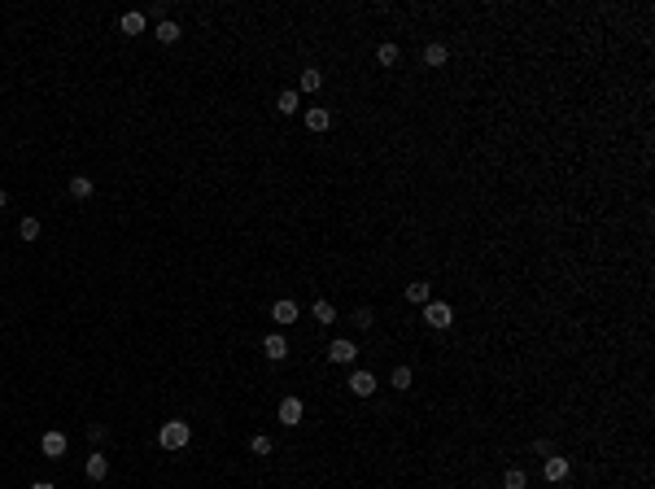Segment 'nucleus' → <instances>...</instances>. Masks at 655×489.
Returning a JSON list of instances; mask_svg holds the SVG:
<instances>
[{"instance_id": "obj_1", "label": "nucleus", "mask_w": 655, "mask_h": 489, "mask_svg": "<svg viewBox=\"0 0 655 489\" xmlns=\"http://www.w3.org/2000/svg\"><path fill=\"white\" fill-rule=\"evenodd\" d=\"M188 441H193V428H188V420H166V424L158 428V446L171 450V455H175V450H184Z\"/></svg>"}, {"instance_id": "obj_2", "label": "nucleus", "mask_w": 655, "mask_h": 489, "mask_svg": "<svg viewBox=\"0 0 655 489\" xmlns=\"http://www.w3.org/2000/svg\"><path fill=\"white\" fill-rule=\"evenodd\" d=\"M424 324L437 328V332H446L450 324H455V306H450V302H428L424 306Z\"/></svg>"}, {"instance_id": "obj_3", "label": "nucleus", "mask_w": 655, "mask_h": 489, "mask_svg": "<svg viewBox=\"0 0 655 489\" xmlns=\"http://www.w3.org/2000/svg\"><path fill=\"white\" fill-rule=\"evenodd\" d=\"M354 359H359V345H354L350 337H337L328 345V363H341V367H350Z\"/></svg>"}, {"instance_id": "obj_4", "label": "nucleus", "mask_w": 655, "mask_h": 489, "mask_svg": "<svg viewBox=\"0 0 655 489\" xmlns=\"http://www.w3.org/2000/svg\"><path fill=\"white\" fill-rule=\"evenodd\" d=\"M542 476H546V481H551V485H564L568 476H573V463H568L564 455H551V459L542 463Z\"/></svg>"}, {"instance_id": "obj_5", "label": "nucleus", "mask_w": 655, "mask_h": 489, "mask_svg": "<svg viewBox=\"0 0 655 489\" xmlns=\"http://www.w3.org/2000/svg\"><path fill=\"white\" fill-rule=\"evenodd\" d=\"M302 415H306V402L302 398H280V424L284 428H297V424H302Z\"/></svg>"}, {"instance_id": "obj_6", "label": "nucleus", "mask_w": 655, "mask_h": 489, "mask_svg": "<svg viewBox=\"0 0 655 489\" xmlns=\"http://www.w3.org/2000/svg\"><path fill=\"white\" fill-rule=\"evenodd\" d=\"M40 455H44V459H62V455H66V433L49 428V433L40 437Z\"/></svg>"}, {"instance_id": "obj_7", "label": "nucleus", "mask_w": 655, "mask_h": 489, "mask_svg": "<svg viewBox=\"0 0 655 489\" xmlns=\"http://www.w3.org/2000/svg\"><path fill=\"white\" fill-rule=\"evenodd\" d=\"M83 472H88V481H105V476H110V455H105V450H92Z\"/></svg>"}, {"instance_id": "obj_8", "label": "nucleus", "mask_w": 655, "mask_h": 489, "mask_svg": "<svg viewBox=\"0 0 655 489\" xmlns=\"http://www.w3.org/2000/svg\"><path fill=\"white\" fill-rule=\"evenodd\" d=\"M376 385H380V380L372 372H350V393H354V398H372Z\"/></svg>"}, {"instance_id": "obj_9", "label": "nucleus", "mask_w": 655, "mask_h": 489, "mask_svg": "<svg viewBox=\"0 0 655 489\" xmlns=\"http://www.w3.org/2000/svg\"><path fill=\"white\" fill-rule=\"evenodd\" d=\"M271 319H276L280 328H289V324H297V302H293V297H280V302L271 306Z\"/></svg>"}, {"instance_id": "obj_10", "label": "nucleus", "mask_w": 655, "mask_h": 489, "mask_svg": "<svg viewBox=\"0 0 655 489\" xmlns=\"http://www.w3.org/2000/svg\"><path fill=\"white\" fill-rule=\"evenodd\" d=\"M262 354H267L271 363H284V359H289V341H284L280 332H271V337L262 341Z\"/></svg>"}, {"instance_id": "obj_11", "label": "nucleus", "mask_w": 655, "mask_h": 489, "mask_svg": "<svg viewBox=\"0 0 655 489\" xmlns=\"http://www.w3.org/2000/svg\"><path fill=\"white\" fill-rule=\"evenodd\" d=\"M407 302L428 306V302H433V284H428V280H411V284H407Z\"/></svg>"}, {"instance_id": "obj_12", "label": "nucleus", "mask_w": 655, "mask_h": 489, "mask_svg": "<svg viewBox=\"0 0 655 489\" xmlns=\"http://www.w3.org/2000/svg\"><path fill=\"white\" fill-rule=\"evenodd\" d=\"M302 118H306V127H311V131H328V127H332V114L324 110V105H311Z\"/></svg>"}, {"instance_id": "obj_13", "label": "nucleus", "mask_w": 655, "mask_h": 489, "mask_svg": "<svg viewBox=\"0 0 655 489\" xmlns=\"http://www.w3.org/2000/svg\"><path fill=\"white\" fill-rule=\"evenodd\" d=\"M145 27H149V22H145V14H136V9L118 18V31H123V35H145Z\"/></svg>"}, {"instance_id": "obj_14", "label": "nucleus", "mask_w": 655, "mask_h": 489, "mask_svg": "<svg viewBox=\"0 0 655 489\" xmlns=\"http://www.w3.org/2000/svg\"><path fill=\"white\" fill-rule=\"evenodd\" d=\"M446 62H450V49H446V44H437V40H433V44H428V49H424V66L442 70Z\"/></svg>"}, {"instance_id": "obj_15", "label": "nucleus", "mask_w": 655, "mask_h": 489, "mask_svg": "<svg viewBox=\"0 0 655 489\" xmlns=\"http://www.w3.org/2000/svg\"><path fill=\"white\" fill-rule=\"evenodd\" d=\"M389 385H393V389H398V393H407V389L415 385V372H411V367H407V363H402V367H393V376H389Z\"/></svg>"}, {"instance_id": "obj_16", "label": "nucleus", "mask_w": 655, "mask_h": 489, "mask_svg": "<svg viewBox=\"0 0 655 489\" xmlns=\"http://www.w3.org/2000/svg\"><path fill=\"white\" fill-rule=\"evenodd\" d=\"M153 35H158V44H175V40H180V35H184V31H180V22H171V18H162V22H158V31H153Z\"/></svg>"}, {"instance_id": "obj_17", "label": "nucleus", "mask_w": 655, "mask_h": 489, "mask_svg": "<svg viewBox=\"0 0 655 489\" xmlns=\"http://www.w3.org/2000/svg\"><path fill=\"white\" fill-rule=\"evenodd\" d=\"M70 197H75V201H88L92 197V180H88V175H70Z\"/></svg>"}, {"instance_id": "obj_18", "label": "nucleus", "mask_w": 655, "mask_h": 489, "mask_svg": "<svg viewBox=\"0 0 655 489\" xmlns=\"http://www.w3.org/2000/svg\"><path fill=\"white\" fill-rule=\"evenodd\" d=\"M398 57H402V53H398V44H393V40H385V44L376 49V62L385 66V70H389V66H398Z\"/></svg>"}, {"instance_id": "obj_19", "label": "nucleus", "mask_w": 655, "mask_h": 489, "mask_svg": "<svg viewBox=\"0 0 655 489\" xmlns=\"http://www.w3.org/2000/svg\"><path fill=\"white\" fill-rule=\"evenodd\" d=\"M297 88H302V92H319V88H324V70H315V66L302 70V83H297Z\"/></svg>"}, {"instance_id": "obj_20", "label": "nucleus", "mask_w": 655, "mask_h": 489, "mask_svg": "<svg viewBox=\"0 0 655 489\" xmlns=\"http://www.w3.org/2000/svg\"><path fill=\"white\" fill-rule=\"evenodd\" d=\"M503 489H529V476H524V468H507V472H503Z\"/></svg>"}, {"instance_id": "obj_21", "label": "nucleus", "mask_w": 655, "mask_h": 489, "mask_svg": "<svg viewBox=\"0 0 655 489\" xmlns=\"http://www.w3.org/2000/svg\"><path fill=\"white\" fill-rule=\"evenodd\" d=\"M276 110H280V114H297V110H302V97H297V92H280Z\"/></svg>"}, {"instance_id": "obj_22", "label": "nucleus", "mask_w": 655, "mask_h": 489, "mask_svg": "<svg viewBox=\"0 0 655 489\" xmlns=\"http://www.w3.org/2000/svg\"><path fill=\"white\" fill-rule=\"evenodd\" d=\"M315 319H319L324 328H328V324H337V310H332V302H315Z\"/></svg>"}, {"instance_id": "obj_23", "label": "nucleus", "mask_w": 655, "mask_h": 489, "mask_svg": "<svg viewBox=\"0 0 655 489\" xmlns=\"http://www.w3.org/2000/svg\"><path fill=\"white\" fill-rule=\"evenodd\" d=\"M18 236H22V241H40V219H22Z\"/></svg>"}, {"instance_id": "obj_24", "label": "nucleus", "mask_w": 655, "mask_h": 489, "mask_svg": "<svg viewBox=\"0 0 655 489\" xmlns=\"http://www.w3.org/2000/svg\"><path fill=\"white\" fill-rule=\"evenodd\" d=\"M533 455L551 459V455H555V441H546V437H538V441H533Z\"/></svg>"}, {"instance_id": "obj_25", "label": "nucleus", "mask_w": 655, "mask_h": 489, "mask_svg": "<svg viewBox=\"0 0 655 489\" xmlns=\"http://www.w3.org/2000/svg\"><path fill=\"white\" fill-rule=\"evenodd\" d=\"M249 450H254V455H271V437H262V433H258L254 441H249Z\"/></svg>"}, {"instance_id": "obj_26", "label": "nucleus", "mask_w": 655, "mask_h": 489, "mask_svg": "<svg viewBox=\"0 0 655 489\" xmlns=\"http://www.w3.org/2000/svg\"><path fill=\"white\" fill-rule=\"evenodd\" d=\"M354 324H359V328H372V324H376V315L363 306V310H354Z\"/></svg>"}, {"instance_id": "obj_27", "label": "nucleus", "mask_w": 655, "mask_h": 489, "mask_svg": "<svg viewBox=\"0 0 655 489\" xmlns=\"http://www.w3.org/2000/svg\"><path fill=\"white\" fill-rule=\"evenodd\" d=\"M31 489H57V485H53V481H35Z\"/></svg>"}, {"instance_id": "obj_28", "label": "nucleus", "mask_w": 655, "mask_h": 489, "mask_svg": "<svg viewBox=\"0 0 655 489\" xmlns=\"http://www.w3.org/2000/svg\"><path fill=\"white\" fill-rule=\"evenodd\" d=\"M5 201H9V197H5V188H0V210H5Z\"/></svg>"}]
</instances>
